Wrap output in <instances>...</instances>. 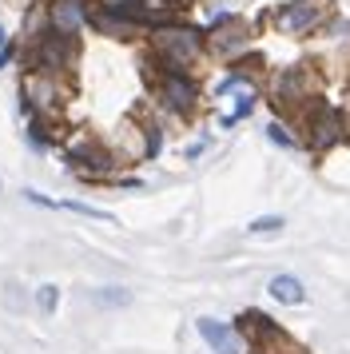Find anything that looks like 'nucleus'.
Segmentation results:
<instances>
[{"label":"nucleus","instance_id":"3","mask_svg":"<svg viewBox=\"0 0 350 354\" xmlns=\"http://www.w3.org/2000/svg\"><path fill=\"white\" fill-rule=\"evenodd\" d=\"M338 136H342V112L331 104H318L315 115H311V147L326 151L331 144H338Z\"/></svg>","mask_w":350,"mask_h":354},{"label":"nucleus","instance_id":"5","mask_svg":"<svg viewBox=\"0 0 350 354\" xmlns=\"http://www.w3.org/2000/svg\"><path fill=\"white\" fill-rule=\"evenodd\" d=\"M195 330H199V338H203L215 354H239L231 322H219V319H211V315H203V319H195Z\"/></svg>","mask_w":350,"mask_h":354},{"label":"nucleus","instance_id":"14","mask_svg":"<svg viewBox=\"0 0 350 354\" xmlns=\"http://www.w3.org/2000/svg\"><path fill=\"white\" fill-rule=\"evenodd\" d=\"M56 303H60V287H52V283H44V287L36 290V306H40L44 315H56Z\"/></svg>","mask_w":350,"mask_h":354},{"label":"nucleus","instance_id":"15","mask_svg":"<svg viewBox=\"0 0 350 354\" xmlns=\"http://www.w3.org/2000/svg\"><path fill=\"white\" fill-rule=\"evenodd\" d=\"M267 140L270 144H279V147H295V136H291L283 124H267Z\"/></svg>","mask_w":350,"mask_h":354},{"label":"nucleus","instance_id":"17","mask_svg":"<svg viewBox=\"0 0 350 354\" xmlns=\"http://www.w3.org/2000/svg\"><path fill=\"white\" fill-rule=\"evenodd\" d=\"M203 151H207V140H199V144H191L187 151H183V156H187V160H199Z\"/></svg>","mask_w":350,"mask_h":354},{"label":"nucleus","instance_id":"18","mask_svg":"<svg viewBox=\"0 0 350 354\" xmlns=\"http://www.w3.org/2000/svg\"><path fill=\"white\" fill-rule=\"evenodd\" d=\"M12 64V44H4V48H0V68H8Z\"/></svg>","mask_w":350,"mask_h":354},{"label":"nucleus","instance_id":"4","mask_svg":"<svg viewBox=\"0 0 350 354\" xmlns=\"http://www.w3.org/2000/svg\"><path fill=\"white\" fill-rule=\"evenodd\" d=\"M159 100H163L172 112H187L191 104L199 100V88H195V80L183 76V72H167V76L159 80Z\"/></svg>","mask_w":350,"mask_h":354},{"label":"nucleus","instance_id":"13","mask_svg":"<svg viewBox=\"0 0 350 354\" xmlns=\"http://www.w3.org/2000/svg\"><path fill=\"white\" fill-rule=\"evenodd\" d=\"M251 108H255V92H251V88H243V92H239L235 112H231V115H223V128H235V124L243 120V115H251Z\"/></svg>","mask_w":350,"mask_h":354},{"label":"nucleus","instance_id":"11","mask_svg":"<svg viewBox=\"0 0 350 354\" xmlns=\"http://www.w3.org/2000/svg\"><path fill=\"white\" fill-rule=\"evenodd\" d=\"M92 299H95V306H127L131 303V290L127 287H100Z\"/></svg>","mask_w":350,"mask_h":354},{"label":"nucleus","instance_id":"19","mask_svg":"<svg viewBox=\"0 0 350 354\" xmlns=\"http://www.w3.org/2000/svg\"><path fill=\"white\" fill-rule=\"evenodd\" d=\"M4 44H8V32H4V28H0V48H4Z\"/></svg>","mask_w":350,"mask_h":354},{"label":"nucleus","instance_id":"1","mask_svg":"<svg viewBox=\"0 0 350 354\" xmlns=\"http://www.w3.org/2000/svg\"><path fill=\"white\" fill-rule=\"evenodd\" d=\"M156 52L163 56L167 72H183L187 64L199 60V52H203V36L195 32V28H183V24H167V28H159L156 32Z\"/></svg>","mask_w":350,"mask_h":354},{"label":"nucleus","instance_id":"9","mask_svg":"<svg viewBox=\"0 0 350 354\" xmlns=\"http://www.w3.org/2000/svg\"><path fill=\"white\" fill-rule=\"evenodd\" d=\"M68 163L92 167V171H108V156H104V151H95V147H72V151H68Z\"/></svg>","mask_w":350,"mask_h":354},{"label":"nucleus","instance_id":"6","mask_svg":"<svg viewBox=\"0 0 350 354\" xmlns=\"http://www.w3.org/2000/svg\"><path fill=\"white\" fill-rule=\"evenodd\" d=\"M315 20H318V4H315V0H291V4L279 8L275 24H279L283 32H306Z\"/></svg>","mask_w":350,"mask_h":354},{"label":"nucleus","instance_id":"10","mask_svg":"<svg viewBox=\"0 0 350 354\" xmlns=\"http://www.w3.org/2000/svg\"><path fill=\"white\" fill-rule=\"evenodd\" d=\"M56 207H64V211H76V215H84V219H95V223H116L108 211H100V207H92V203H80V199H64V203H56Z\"/></svg>","mask_w":350,"mask_h":354},{"label":"nucleus","instance_id":"7","mask_svg":"<svg viewBox=\"0 0 350 354\" xmlns=\"http://www.w3.org/2000/svg\"><path fill=\"white\" fill-rule=\"evenodd\" d=\"M84 4L80 0H52V32L60 36H76L84 28Z\"/></svg>","mask_w":350,"mask_h":354},{"label":"nucleus","instance_id":"16","mask_svg":"<svg viewBox=\"0 0 350 354\" xmlns=\"http://www.w3.org/2000/svg\"><path fill=\"white\" fill-rule=\"evenodd\" d=\"M159 147H163V136H159V128H147V156H159Z\"/></svg>","mask_w":350,"mask_h":354},{"label":"nucleus","instance_id":"2","mask_svg":"<svg viewBox=\"0 0 350 354\" xmlns=\"http://www.w3.org/2000/svg\"><path fill=\"white\" fill-rule=\"evenodd\" d=\"M72 36H60V32H48L40 36V44L32 48V72H64L72 64Z\"/></svg>","mask_w":350,"mask_h":354},{"label":"nucleus","instance_id":"12","mask_svg":"<svg viewBox=\"0 0 350 354\" xmlns=\"http://www.w3.org/2000/svg\"><path fill=\"white\" fill-rule=\"evenodd\" d=\"M283 227H286L283 215H259V219L247 223V235H275V231H283Z\"/></svg>","mask_w":350,"mask_h":354},{"label":"nucleus","instance_id":"8","mask_svg":"<svg viewBox=\"0 0 350 354\" xmlns=\"http://www.w3.org/2000/svg\"><path fill=\"white\" fill-rule=\"evenodd\" d=\"M267 295L275 299V303H286V306L306 303V290H302V283L295 279V274H275L270 287H267Z\"/></svg>","mask_w":350,"mask_h":354}]
</instances>
